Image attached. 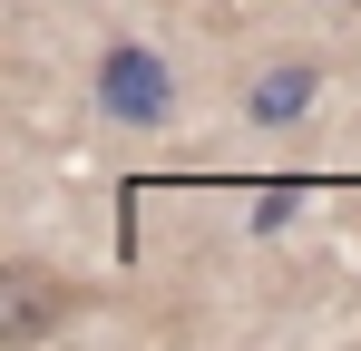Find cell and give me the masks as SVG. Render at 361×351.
I'll return each instance as SVG.
<instances>
[{
  "label": "cell",
  "mask_w": 361,
  "mask_h": 351,
  "mask_svg": "<svg viewBox=\"0 0 361 351\" xmlns=\"http://www.w3.org/2000/svg\"><path fill=\"white\" fill-rule=\"evenodd\" d=\"M98 108L118 117V127H166L176 117V68L157 49H137V39H118V49L98 58Z\"/></svg>",
  "instance_id": "1"
},
{
  "label": "cell",
  "mask_w": 361,
  "mask_h": 351,
  "mask_svg": "<svg viewBox=\"0 0 361 351\" xmlns=\"http://www.w3.org/2000/svg\"><path fill=\"white\" fill-rule=\"evenodd\" d=\"M244 108H254V127H293V117L322 108V68H312V58H274V68L244 88Z\"/></svg>",
  "instance_id": "2"
}]
</instances>
